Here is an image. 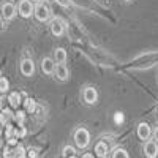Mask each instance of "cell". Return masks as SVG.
I'll list each match as a JSON object with an SVG mask.
<instances>
[{
	"label": "cell",
	"instance_id": "1",
	"mask_svg": "<svg viewBox=\"0 0 158 158\" xmlns=\"http://www.w3.org/2000/svg\"><path fill=\"white\" fill-rule=\"evenodd\" d=\"M89 141H90V135H89V131L85 128L76 130V133H74V142H76V146L79 149L87 147L89 146Z\"/></svg>",
	"mask_w": 158,
	"mask_h": 158
},
{
	"label": "cell",
	"instance_id": "2",
	"mask_svg": "<svg viewBox=\"0 0 158 158\" xmlns=\"http://www.w3.org/2000/svg\"><path fill=\"white\" fill-rule=\"evenodd\" d=\"M5 158H24L25 156V150L22 146H15L13 149H5Z\"/></svg>",
	"mask_w": 158,
	"mask_h": 158
},
{
	"label": "cell",
	"instance_id": "3",
	"mask_svg": "<svg viewBox=\"0 0 158 158\" xmlns=\"http://www.w3.org/2000/svg\"><path fill=\"white\" fill-rule=\"evenodd\" d=\"M32 11L35 13V8L32 6V2H29V0H22V2L19 3V15L22 18L32 16Z\"/></svg>",
	"mask_w": 158,
	"mask_h": 158
},
{
	"label": "cell",
	"instance_id": "4",
	"mask_svg": "<svg viewBox=\"0 0 158 158\" xmlns=\"http://www.w3.org/2000/svg\"><path fill=\"white\" fill-rule=\"evenodd\" d=\"M82 97H84V101H85L87 104H94V103H97V100H98V92H97L94 87H87V89L84 90Z\"/></svg>",
	"mask_w": 158,
	"mask_h": 158
},
{
	"label": "cell",
	"instance_id": "5",
	"mask_svg": "<svg viewBox=\"0 0 158 158\" xmlns=\"http://www.w3.org/2000/svg\"><path fill=\"white\" fill-rule=\"evenodd\" d=\"M35 16H36L38 21H46L49 18V8L46 5H43V3L36 5L35 6Z\"/></svg>",
	"mask_w": 158,
	"mask_h": 158
},
{
	"label": "cell",
	"instance_id": "6",
	"mask_svg": "<svg viewBox=\"0 0 158 158\" xmlns=\"http://www.w3.org/2000/svg\"><path fill=\"white\" fill-rule=\"evenodd\" d=\"M144 153H146V156H149V158H155L158 155V146H156V142H153V141L146 142V146H144Z\"/></svg>",
	"mask_w": 158,
	"mask_h": 158
},
{
	"label": "cell",
	"instance_id": "7",
	"mask_svg": "<svg viewBox=\"0 0 158 158\" xmlns=\"http://www.w3.org/2000/svg\"><path fill=\"white\" fill-rule=\"evenodd\" d=\"M33 71H35V65H33V62L29 60V59L22 60V63H21V73H22L24 76H32Z\"/></svg>",
	"mask_w": 158,
	"mask_h": 158
},
{
	"label": "cell",
	"instance_id": "8",
	"mask_svg": "<svg viewBox=\"0 0 158 158\" xmlns=\"http://www.w3.org/2000/svg\"><path fill=\"white\" fill-rule=\"evenodd\" d=\"M56 63H54V60L52 59H49V57H46V59H43V62H41V71L43 73H46V74H51V73H54L56 71Z\"/></svg>",
	"mask_w": 158,
	"mask_h": 158
},
{
	"label": "cell",
	"instance_id": "9",
	"mask_svg": "<svg viewBox=\"0 0 158 158\" xmlns=\"http://www.w3.org/2000/svg\"><path fill=\"white\" fill-rule=\"evenodd\" d=\"M150 135H152V130H150V127L147 125V123H139V127H138V136H139V139H149L150 138Z\"/></svg>",
	"mask_w": 158,
	"mask_h": 158
},
{
	"label": "cell",
	"instance_id": "10",
	"mask_svg": "<svg viewBox=\"0 0 158 158\" xmlns=\"http://www.w3.org/2000/svg\"><path fill=\"white\" fill-rule=\"evenodd\" d=\"M51 32H52V35L60 36L63 33V22L60 19H54L51 22Z\"/></svg>",
	"mask_w": 158,
	"mask_h": 158
},
{
	"label": "cell",
	"instance_id": "11",
	"mask_svg": "<svg viewBox=\"0 0 158 158\" xmlns=\"http://www.w3.org/2000/svg\"><path fill=\"white\" fill-rule=\"evenodd\" d=\"M15 13H16L15 5H11V3H3V6H2V16H3L5 19H11L13 16H15Z\"/></svg>",
	"mask_w": 158,
	"mask_h": 158
},
{
	"label": "cell",
	"instance_id": "12",
	"mask_svg": "<svg viewBox=\"0 0 158 158\" xmlns=\"http://www.w3.org/2000/svg\"><path fill=\"white\" fill-rule=\"evenodd\" d=\"M56 76L60 79V81H67L68 76H70V71H68V68L62 63V65H57V68H56Z\"/></svg>",
	"mask_w": 158,
	"mask_h": 158
},
{
	"label": "cell",
	"instance_id": "13",
	"mask_svg": "<svg viewBox=\"0 0 158 158\" xmlns=\"http://www.w3.org/2000/svg\"><path fill=\"white\" fill-rule=\"evenodd\" d=\"M54 60H56L59 65H62L65 60H67V51H65L63 48H57V49L54 51Z\"/></svg>",
	"mask_w": 158,
	"mask_h": 158
},
{
	"label": "cell",
	"instance_id": "14",
	"mask_svg": "<svg viewBox=\"0 0 158 158\" xmlns=\"http://www.w3.org/2000/svg\"><path fill=\"white\" fill-rule=\"evenodd\" d=\"M95 152H97V155L100 156V158H104L108 155V144L106 142H98L97 144V147H95Z\"/></svg>",
	"mask_w": 158,
	"mask_h": 158
},
{
	"label": "cell",
	"instance_id": "15",
	"mask_svg": "<svg viewBox=\"0 0 158 158\" xmlns=\"http://www.w3.org/2000/svg\"><path fill=\"white\" fill-rule=\"evenodd\" d=\"M8 101H10V104H11L13 108H18V106H19V103H21V98H19V94H18V92H15V94H11Z\"/></svg>",
	"mask_w": 158,
	"mask_h": 158
},
{
	"label": "cell",
	"instance_id": "16",
	"mask_svg": "<svg viewBox=\"0 0 158 158\" xmlns=\"http://www.w3.org/2000/svg\"><path fill=\"white\" fill-rule=\"evenodd\" d=\"M112 158H128V153L123 149H115V152L112 153Z\"/></svg>",
	"mask_w": 158,
	"mask_h": 158
},
{
	"label": "cell",
	"instance_id": "17",
	"mask_svg": "<svg viewBox=\"0 0 158 158\" xmlns=\"http://www.w3.org/2000/svg\"><path fill=\"white\" fill-rule=\"evenodd\" d=\"M8 87H10V84H8V81H6V77H0V92H2V94H5V92L8 90Z\"/></svg>",
	"mask_w": 158,
	"mask_h": 158
},
{
	"label": "cell",
	"instance_id": "18",
	"mask_svg": "<svg viewBox=\"0 0 158 158\" xmlns=\"http://www.w3.org/2000/svg\"><path fill=\"white\" fill-rule=\"evenodd\" d=\"M123 120H125V117H123V114H122V112H115V114H114V122H115L117 125L123 123Z\"/></svg>",
	"mask_w": 158,
	"mask_h": 158
},
{
	"label": "cell",
	"instance_id": "19",
	"mask_svg": "<svg viewBox=\"0 0 158 158\" xmlns=\"http://www.w3.org/2000/svg\"><path fill=\"white\" fill-rule=\"evenodd\" d=\"M25 109H27L29 112H32V111H35V101L33 100H25Z\"/></svg>",
	"mask_w": 158,
	"mask_h": 158
},
{
	"label": "cell",
	"instance_id": "20",
	"mask_svg": "<svg viewBox=\"0 0 158 158\" xmlns=\"http://www.w3.org/2000/svg\"><path fill=\"white\" fill-rule=\"evenodd\" d=\"M15 136H16V138H22V136H25V130H24V127H19V128L15 131Z\"/></svg>",
	"mask_w": 158,
	"mask_h": 158
},
{
	"label": "cell",
	"instance_id": "21",
	"mask_svg": "<svg viewBox=\"0 0 158 158\" xmlns=\"http://www.w3.org/2000/svg\"><path fill=\"white\" fill-rule=\"evenodd\" d=\"M63 155H65V156H73V155H74L73 147H65V149H63Z\"/></svg>",
	"mask_w": 158,
	"mask_h": 158
},
{
	"label": "cell",
	"instance_id": "22",
	"mask_svg": "<svg viewBox=\"0 0 158 158\" xmlns=\"http://www.w3.org/2000/svg\"><path fill=\"white\" fill-rule=\"evenodd\" d=\"M29 158H36V150H29Z\"/></svg>",
	"mask_w": 158,
	"mask_h": 158
},
{
	"label": "cell",
	"instance_id": "23",
	"mask_svg": "<svg viewBox=\"0 0 158 158\" xmlns=\"http://www.w3.org/2000/svg\"><path fill=\"white\" fill-rule=\"evenodd\" d=\"M16 118H18V120H19V122H22V120H24V115H22V112H18V115H16Z\"/></svg>",
	"mask_w": 158,
	"mask_h": 158
},
{
	"label": "cell",
	"instance_id": "24",
	"mask_svg": "<svg viewBox=\"0 0 158 158\" xmlns=\"http://www.w3.org/2000/svg\"><path fill=\"white\" fill-rule=\"evenodd\" d=\"M153 139L155 141H158V127L155 128V131H153Z\"/></svg>",
	"mask_w": 158,
	"mask_h": 158
},
{
	"label": "cell",
	"instance_id": "25",
	"mask_svg": "<svg viewBox=\"0 0 158 158\" xmlns=\"http://www.w3.org/2000/svg\"><path fill=\"white\" fill-rule=\"evenodd\" d=\"M82 158H94V156H92V155H89V153H85V155H84Z\"/></svg>",
	"mask_w": 158,
	"mask_h": 158
},
{
	"label": "cell",
	"instance_id": "26",
	"mask_svg": "<svg viewBox=\"0 0 158 158\" xmlns=\"http://www.w3.org/2000/svg\"><path fill=\"white\" fill-rule=\"evenodd\" d=\"M70 158H77V156H74V155H73V156H70Z\"/></svg>",
	"mask_w": 158,
	"mask_h": 158
},
{
	"label": "cell",
	"instance_id": "27",
	"mask_svg": "<svg viewBox=\"0 0 158 158\" xmlns=\"http://www.w3.org/2000/svg\"><path fill=\"white\" fill-rule=\"evenodd\" d=\"M127 2H130V0H127Z\"/></svg>",
	"mask_w": 158,
	"mask_h": 158
},
{
	"label": "cell",
	"instance_id": "28",
	"mask_svg": "<svg viewBox=\"0 0 158 158\" xmlns=\"http://www.w3.org/2000/svg\"><path fill=\"white\" fill-rule=\"evenodd\" d=\"M156 112H158V111H156Z\"/></svg>",
	"mask_w": 158,
	"mask_h": 158
}]
</instances>
